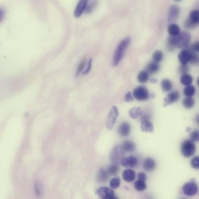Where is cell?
<instances>
[{"instance_id": "obj_1", "label": "cell", "mask_w": 199, "mask_h": 199, "mask_svg": "<svg viewBox=\"0 0 199 199\" xmlns=\"http://www.w3.org/2000/svg\"><path fill=\"white\" fill-rule=\"evenodd\" d=\"M191 39L190 33L183 32L175 36H171L168 39V47L170 50L174 48H186L188 46Z\"/></svg>"}, {"instance_id": "obj_2", "label": "cell", "mask_w": 199, "mask_h": 199, "mask_svg": "<svg viewBox=\"0 0 199 199\" xmlns=\"http://www.w3.org/2000/svg\"><path fill=\"white\" fill-rule=\"evenodd\" d=\"M130 38L127 37L122 39L118 44L114 54L112 61V65L115 66L119 64L124 57L126 50L130 43Z\"/></svg>"}, {"instance_id": "obj_3", "label": "cell", "mask_w": 199, "mask_h": 199, "mask_svg": "<svg viewBox=\"0 0 199 199\" xmlns=\"http://www.w3.org/2000/svg\"><path fill=\"white\" fill-rule=\"evenodd\" d=\"M125 151L122 145H117L112 149L110 159L112 164L118 165L125 156Z\"/></svg>"}, {"instance_id": "obj_4", "label": "cell", "mask_w": 199, "mask_h": 199, "mask_svg": "<svg viewBox=\"0 0 199 199\" xmlns=\"http://www.w3.org/2000/svg\"><path fill=\"white\" fill-rule=\"evenodd\" d=\"M181 151L182 156L189 158L192 156L196 152V147L194 142L190 140L184 141L181 145Z\"/></svg>"}, {"instance_id": "obj_5", "label": "cell", "mask_w": 199, "mask_h": 199, "mask_svg": "<svg viewBox=\"0 0 199 199\" xmlns=\"http://www.w3.org/2000/svg\"><path fill=\"white\" fill-rule=\"evenodd\" d=\"M96 194L100 197L103 199H118L115 195V191L107 187H103L98 189L96 191Z\"/></svg>"}, {"instance_id": "obj_6", "label": "cell", "mask_w": 199, "mask_h": 199, "mask_svg": "<svg viewBox=\"0 0 199 199\" xmlns=\"http://www.w3.org/2000/svg\"><path fill=\"white\" fill-rule=\"evenodd\" d=\"M182 190L185 195L192 197L197 194L198 192V188L195 181H192L184 184L182 187Z\"/></svg>"}, {"instance_id": "obj_7", "label": "cell", "mask_w": 199, "mask_h": 199, "mask_svg": "<svg viewBox=\"0 0 199 199\" xmlns=\"http://www.w3.org/2000/svg\"><path fill=\"white\" fill-rule=\"evenodd\" d=\"M118 115V111L116 106H112L108 115L106 122V127L107 129H112L116 122L117 118Z\"/></svg>"}, {"instance_id": "obj_8", "label": "cell", "mask_w": 199, "mask_h": 199, "mask_svg": "<svg viewBox=\"0 0 199 199\" xmlns=\"http://www.w3.org/2000/svg\"><path fill=\"white\" fill-rule=\"evenodd\" d=\"M133 95L139 101L147 100L150 97L148 90L144 86H139L136 88L133 92Z\"/></svg>"}, {"instance_id": "obj_9", "label": "cell", "mask_w": 199, "mask_h": 199, "mask_svg": "<svg viewBox=\"0 0 199 199\" xmlns=\"http://www.w3.org/2000/svg\"><path fill=\"white\" fill-rule=\"evenodd\" d=\"M179 93L178 91L171 92L163 100V106L166 107L178 101L179 98Z\"/></svg>"}, {"instance_id": "obj_10", "label": "cell", "mask_w": 199, "mask_h": 199, "mask_svg": "<svg viewBox=\"0 0 199 199\" xmlns=\"http://www.w3.org/2000/svg\"><path fill=\"white\" fill-rule=\"evenodd\" d=\"M180 9L178 6L172 5L169 9L168 13V21L173 22L176 20L179 15Z\"/></svg>"}, {"instance_id": "obj_11", "label": "cell", "mask_w": 199, "mask_h": 199, "mask_svg": "<svg viewBox=\"0 0 199 199\" xmlns=\"http://www.w3.org/2000/svg\"><path fill=\"white\" fill-rule=\"evenodd\" d=\"M138 163V160L135 156H130L128 157L124 158L121 160V164L125 167L134 168Z\"/></svg>"}, {"instance_id": "obj_12", "label": "cell", "mask_w": 199, "mask_h": 199, "mask_svg": "<svg viewBox=\"0 0 199 199\" xmlns=\"http://www.w3.org/2000/svg\"><path fill=\"white\" fill-rule=\"evenodd\" d=\"M178 60L181 65H186L190 62L191 58V52L187 50H183L181 51L178 55Z\"/></svg>"}, {"instance_id": "obj_13", "label": "cell", "mask_w": 199, "mask_h": 199, "mask_svg": "<svg viewBox=\"0 0 199 199\" xmlns=\"http://www.w3.org/2000/svg\"><path fill=\"white\" fill-rule=\"evenodd\" d=\"M156 162L153 159L148 158L144 160L143 163V168L148 172H152L156 169Z\"/></svg>"}, {"instance_id": "obj_14", "label": "cell", "mask_w": 199, "mask_h": 199, "mask_svg": "<svg viewBox=\"0 0 199 199\" xmlns=\"http://www.w3.org/2000/svg\"><path fill=\"white\" fill-rule=\"evenodd\" d=\"M131 131V126L128 122H124L120 124L118 128V133L122 137H128Z\"/></svg>"}, {"instance_id": "obj_15", "label": "cell", "mask_w": 199, "mask_h": 199, "mask_svg": "<svg viewBox=\"0 0 199 199\" xmlns=\"http://www.w3.org/2000/svg\"><path fill=\"white\" fill-rule=\"evenodd\" d=\"M88 2V1L87 0H82L80 1L74 11V17H78L81 15L83 12L85 10Z\"/></svg>"}, {"instance_id": "obj_16", "label": "cell", "mask_w": 199, "mask_h": 199, "mask_svg": "<svg viewBox=\"0 0 199 199\" xmlns=\"http://www.w3.org/2000/svg\"><path fill=\"white\" fill-rule=\"evenodd\" d=\"M136 177L135 172L133 170L128 169L124 171L122 173V178L124 181L128 182H133Z\"/></svg>"}, {"instance_id": "obj_17", "label": "cell", "mask_w": 199, "mask_h": 199, "mask_svg": "<svg viewBox=\"0 0 199 199\" xmlns=\"http://www.w3.org/2000/svg\"><path fill=\"white\" fill-rule=\"evenodd\" d=\"M109 175L107 171L104 169L100 170L97 175V180L100 183H103L106 182L109 178Z\"/></svg>"}, {"instance_id": "obj_18", "label": "cell", "mask_w": 199, "mask_h": 199, "mask_svg": "<svg viewBox=\"0 0 199 199\" xmlns=\"http://www.w3.org/2000/svg\"><path fill=\"white\" fill-rule=\"evenodd\" d=\"M141 129L142 131L145 132H152L154 130L153 124L148 120L141 121Z\"/></svg>"}, {"instance_id": "obj_19", "label": "cell", "mask_w": 199, "mask_h": 199, "mask_svg": "<svg viewBox=\"0 0 199 199\" xmlns=\"http://www.w3.org/2000/svg\"><path fill=\"white\" fill-rule=\"evenodd\" d=\"M143 113V110L141 107H134L130 110L129 115L132 118L136 119L141 116Z\"/></svg>"}, {"instance_id": "obj_20", "label": "cell", "mask_w": 199, "mask_h": 199, "mask_svg": "<svg viewBox=\"0 0 199 199\" xmlns=\"http://www.w3.org/2000/svg\"><path fill=\"white\" fill-rule=\"evenodd\" d=\"M122 146L124 151L129 153L133 152L136 148L135 143L130 140L124 141Z\"/></svg>"}, {"instance_id": "obj_21", "label": "cell", "mask_w": 199, "mask_h": 199, "mask_svg": "<svg viewBox=\"0 0 199 199\" xmlns=\"http://www.w3.org/2000/svg\"><path fill=\"white\" fill-rule=\"evenodd\" d=\"M160 66L157 63L154 62L149 63L146 67V71L149 73L154 74L160 69Z\"/></svg>"}, {"instance_id": "obj_22", "label": "cell", "mask_w": 199, "mask_h": 199, "mask_svg": "<svg viewBox=\"0 0 199 199\" xmlns=\"http://www.w3.org/2000/svg\"><path fill=\"white\" fill-rule=\"evenodd\" d=\"M161 86L162 90L165 92H170L172 90V83L169 79H163L161 83Z\"/></svg>"}, {"instance_id": "obj_23", "label": "cell", "mask_w": 199, "mask_h": 199, "mask_svg": "<svg viewBox=\"0 0 199 199\" xmlns=\"http://www.w3.org/2000/svg\"><path fill=\"white\" fill-rule=\"evenodd\" d=\"M149 78V73L146 71H140L137 77V80L139 82L141 83L147 82Z\"/></svg>"}, {"instance_id": "obj_24", "label": "cell", "mask_w": 199, "mask_h": 199, "mask_svg": "<svg viewBox=\"0 0 199 199\" xmlns=\"http://www.w3.org/2000/svg\"><path fill=\"white\" fill-rule=\"evenodd\" d=\"M134 188L137 191H143L147 188V184L145 181L138 180L136 181L134 184Z\"/></svg>"}, {"instance_id": "obj_25", "label": "cell", "mask_w": 199, "mask_h": 199, "mask_svg": "<svg viewBox=\"0 0 199 199\" xmlns=\"http://www.w3.org/2000/svg\"><path fill=\"white\" fill-rule=\"evenodd\" d=\"M168 31L169 34L172 36H175L180 33L179 27L178 25L172 24L168 28Z\"/></svg>"}, {"instance_id": "obj_26", "label": "cell", "mask_w": 199, "mask_h": 199, "mask_svg": "<svg viewBox=\"0 0 199 199\" xmlns=\"http://www.w3.org/2000/svg\"><path fill=\"white\" fill-rule=\"evenodd\" d=\"M180 81L181 83L184 85H190L193 82V78L190 74H182L181 77Z\"/></svg>"}, {"instance_id": "obj_27", "label": "cell", "mask_w": 199, "mask_h": 199, "mask_svg": "<svg viewBox=\"0 0 199 199\" xmlns=\"http://www.w3.org/2000/svg\"><path fill=\"white\" fill-rule=\"evenodd\" d=\"M196 89L193 86L188 85L186 86L184 90V94L187 97H191L195 94Z\"/></svg>"}, {"instance_id": "obj_28", "label": "cell", "mask_w": 199, "mask_h": 199, "mask_svg": "<svg viewBox=\"0 0 199 199\" xmlns=\"http://www.w3.org/2000/svg\"><path fill=\"white\" fill-rule=\"evenodd\" d=\"M195 102L192 98L187 97L183 100L182 104L184 107L187 109H190L194 106Z\"/></svg>"}, {"instance_id": "obj_29", "label": "cell", "mask_w": 199, "mask_h": 199, "mask_svg": "<svg viewBox=\"0 0 199 199\" xmlns=\"http://www.w3.org/2000/svg\"><path fill=\"white\" fill-rule=\"evenodd\" d=\"M120 185L121 180L118 177H115L112 178L110 182V186L112 189H117L119 188Z\"/></svg>"}, {"instance_id": "obj_30", "label": "cell", "mask_w": 199, "mask_h": 199, "mask_svg": "<svg viewBox=\"0 0 199 199\" xmlns=\"http://www.w3.org/2000/svg\"><path fill=\"white\" fill-rule=\"evenodd\" d=\"M119 171L118 165L112 164L110 165L108 168L107 172L109 175H115L118 174Z\"/></svg>"}, {"instance_id": "obj_31", "label": "cell", "mask_w": 199, "mask_h": 199, "mask_svg": "<svg viewBox=\"0 0 199 199\" xmlns=\"http://www.w3.org/2000/svg\"><path fill=\"white\" fill-rule=\"evenodd\" d=\"M190 20L194 23L198 24H199V11L198 10H193L191 11L190 13Z\"/></svg>"}, {"instance_id": "obj_32", "label": "cell", "mask_w": 199, "mask_h": 199, "mask_svg": "<svg viewBox=\"0 0 199 199\" xmlns=\"http://www.w3.org/2000/svg\"><path fill=\"white\" fill-rule=\"evenodd\" d=\"M163 53L162 51H155L153 55V61L155 62H160L162 61L163 58Z\"/></svg>"}, {"instance_id": "obj_33", "label": "cell", "mask_w": 199, "mask_h": 199, "mask_svg": "<svg viewBox=\"0 0 199 199\" xmlns=\"http://www.w3.org/2000/svg\"><path fill=\"white\" fill-rule=\"evenodd\" d=\"M197 24L192 21L189 17L186 19L185 22L186 27L188 29H193L197 27Z\"/></svg>"}, {"instance_id": "obj_34", "label": "cell", "mask_w": 199, "mask_h": 199, "mask_svg": "<svg viewBox=\"0 0 199 199\" xmlns=\"http://www.w3.org/2000/svg\"><path fill=\"white\" fill-rule=\"evenodd\" d=\"M192 167L195 169H199V157L198 156H194L192 159L191 162Z\"/></svg>"}, {"instance_id": "obj_35", "label": "cell", "mask_w": 199, "mask_h": 199, "mask_svg": "<svg viewBox=\"0 0 199 199\" xmlns=\"http://www.w3.org/2000/svg\"><path fill=\"white\" fill-rule=\"evenodd\" d=\"M97 2L96 1H92L91 3L89 4H87V7L85 9L86 12L87 13H90L93 12L95 7H96Z\"/></svg>"}, {"instance_id": "obj_36", "label": "cell", "mask_w": 199, "mask_h": 199, "mask_svg": "<svg viewBox=\"0 0 199 199\" xmlns=\"http://www.w3.org/2000/svg\"><path fill=\"white\" fill-rule=\"evenodd\" d=\"M190 52H191V58H190V62L193 64H197L199 61L198 55L193 51V52L190 51Z\"/></svg>"}, {"instance_id": "obj_37", "label": "cell", "mask_w": 199, "mask_h": 199, "mask_svg": "<svg viewBox=\"0 0 199 199\" xmlns=\"http://www.w3.org/2000/svg\"><path fill=\"white\" fill-rule=\"evenodd\" d=\"M190 140L193 142L198 141L199 140V133L198 131H194L191 133Z\"/></svg>"}, {"instance_id": "obj_38", "label": "cell", "mask_w": 199, "mask_h": 199, "mask_svg": "<svg viewBox=\"0 0 199 199\" xmlns=\"http://www.w3.org/2000/svg\"><path fill=\"white\" fill-rule=\"evenodd\" d=\"M86 64V60L85 59H83L81 61L78 66V68L77 70V73H76V77H77L81 73L83 69H84V67Z\"/></svg>"}, {"instance_id": "obj_39", "label": "cell", "mask_w": 199, "mask_h": 199, "mask_svg": "<svg viewBox=\"0 0 199 199\" xmlns=\"http://www.w3.org/2000/svg\"><path fill=\"white\" fill-rule=\"evenodd\" d=\"M189 70V68L188 66L187 65H181L178 69V71L180 73L184 74H187V73L188 72Z\"/></svg>"}, {"instance_id": "obj_40", "label": "cell", "mask_w": 199, "mask_h": 199, "mask_svg": "<svg viewBox=\"0 0 199 199\" xmlns=\"http://www.w3.org/2000/svg\"><path fill=\"white\" fill-rule=\"evenodd\" d=\"M125 101L127 102H132L134 100V98L130 92H128L126 94L124 97Z\"/></svg>"}, {"instance_id": "obj_41", "label": "cell", "mask_w": 199, "mask_h": 199, "mask_svg": "<svg viewBox=\"0 0 199 199\" xmlns=\"http://www.w3.org/2000/svg\"><path fill=\"white\" fill-rule=\"evenodd\" d=\"M92 58H90V59H89L88 63V66L87 68H86V69L84 71V72H83V75H85V74H88V73L90 72V70L92 68Z\"/></svg>"}, {"instance_id": "obj_42", "label": "cell", "mask_w": 199, "mask_h": 199, "mask_svg": "<svg viewBox=\"0 0 199 199\" xmlns=\"http://www.w3.org/2000/svg\"><path fill=\"white\" fill-rule=\"evenodd\" d=\"M199 42H194L191 47V49L193 51L198 52L199 50Z\"/></svg>"}, {"instance_id": "obj_43", "label": "cell", "mask_w": 199, "mask_h": 199, "mask_svg": "<svg viewBox=\"0 0 199 199\" xmlns=\"http://www.w3.org/2000/svg\"><path fill=\"white\" fill-rule=\"evenodd\" d=\"M137 178L139 180L146 181L147 179V177L146 174L144 172H140L137 174Z\"/></svg>"}, {"instance_id": "obj_44", "label": "cell", "mask_w": 199, "mask_h": 199, "mask_svg": "<svg viewBox=\"0 0 199 199\" xmlns=\"http://www.w3.org/2000/svg\"><path fill=\"white\" fill-rule=\"evenodd\" d=\"M34 186L36 194L38 196L40 195V188H39V185L38 182L35 183Z\"/></svg>"}, {"instance_id": "obj_45", "label": "cell", "mask_w": 199, "mask_h": 199, "mask_svg": "<svg viewBox=\"0 0 199 199\" xmlns=\"http://www.w3.org/2000/svg\"><path fill=\"white\" fill-rule=\"evenodd\" d=\"M4 16V11L2 9H1V10H0V19H1V21H2L3 18Z\"/></svg>"}, {"instance_id": "obj_46", "label": "cell", "mask_w": 199, "mask_h": 199, "mask_svg": "<svg viewBox=\"0 0 199 199\" xmlns=\"http://www.w3.org/2000/svg\"><path fill=\"white\" fill-rule=\"evenodd\" d=\"M151 83H157V79L156 78H152L150 80Z\"/></svg>"}, {"instance_id": "obj_47", "label": "cell", "mask_w": 199, "mask_h": 199, "mask_svg": "<svg viewBox=\"0 0 199 199\" xmlns=\"http://www.w3.org/2000/svg\"><path fill=\"white\" fill-rule=\"evenodd\" d=\"M155 96H156V95H155V93H152L151 94L150 97L151 98H154L155 97Z\"/></svg>"}, {"instance_id": "obj_48", "label": "cell", "mask_w": 199, "mask_h": 199, "mask_svg": "<svg viewBox=\"0 0 199 199\" xmlns=\"http://www.w3.org/2000/svg\"><path fill=\"white\" fill-rule=\"evenodd\" d=\"M196 118V121H197V123H198L199 122V116H198V115H197V118Z\"/></svg>"}, {"instance_id": "obj_49", "label": "cell", "mask_w": 199, "mask_h": 199, "mask_svg": "<svg viewBox=\"0 0 199 199\" xmlns=\"http://www.w3.org/2000/svg\"><path fill=\"white\" fill-rule=\"evenodd\" d=\"M199 78L198 79V80H197V84H198V85L199 84Z\"/></svg>"}]
</instances>
